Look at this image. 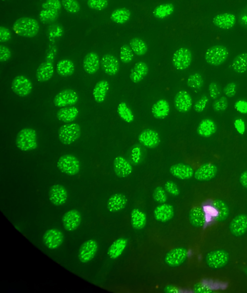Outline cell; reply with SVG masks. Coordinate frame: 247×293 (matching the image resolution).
<instances>
[{"label":"cell","instance_id":"1","mask_svg":"<svg viewBox=\"0 0 247 293\" xmlns=\"http://www.w3.org/2000/svg\"><path fill=\"white\" fill-rule=\"evenodd\" d=\"M13 29L19 36L32 38L39 33L40 25L34 19L21 18L17 20L13 25Z\"/></svg>","mask_w":247,"mask_h":293},{"label":"cell","instance_id":"2","mask_svg":"<svg viewBox=\"0 0 247 293\" xmlns=\"http://www.w3.org/2000/svg\"><path fill=\"white\" fill-rule=\"evenodd\" d=\"M37 133L35 129L25 128L21 129L17 135L16 146L20 150L29 151L38 147Z\"/></svg>","mask_w":247,"mask_h":293},{"label":"cell","instance_id":"3","mask_svg":"<svg viewBox=\"0 0 247 293\" xmlns=\"http://www.w3.org/2000/svg\"><path fill=\"white\" fill-rule=\"evenodd\" d=\"M229 51L225 46L217 45L211 46L205 54V60L208 64L214 66L222 65L227 60Z\"/></svg>","mask_w":247,"mask_h":293},{"label":"cell","instance_id":"4","mask_svg":"<svg viewBox=\"0 0 247 293\" xmlns=\"http://www.w3.org/2000/svg\"><path fill=\"white\" fill-rule=\"evenodd\" d=\"M81 135V128L77 123H69L61 126L59 130V138L62 144L71 145Z\"/></svg>","mask_w":247,"mask_h":293},{"label":"cell","instance_id":"5","mask_svg":"<svg viewBox=\"0 0 247 293\" xmlns=\"http://www.w3.org/2000/svg\"><path fill=\"white\" fill-rule=\"evenodd\" d=\"M206 265L212 269L225 268L228 264L229 255L227 252L223 250H216L209 252L206 256Z\"/></svg>","mask_w":247,"mask_h":293},{"label":"cell","instance_id":"6","mask_svg":"<svg viewBox=\"0 0 247 293\" xmlns=\"http://www.w3.org/2000/svg\"><path fill=\"white\" fill-rule=\"evenodd\" d=\"M58 167L66 175H75L80 171V162L75 156L66 154L61 156L59 159Z\"/></svg>","mask_w":247,"mask_h":293},{"label":"cell","instance_id":"7","mask_svg":"<svg viewBox=\"0 0 247 293\" xmlns=\"http://www.w3.org/2000/svg\"><path fill=\"white\" fill-rule=\"evenodd\" d=\"M192 62V53L188 48H180L173 55V65L179 71L188 69L191 65Z\"/></svg>","mask_w":247,"mask_h":293},{"label":"cell","instance_id":"8","mask_svg":"<svg viewBox=\"0 0 247 293\" xmlns=\"http://www.w3.org/2000/svg\"><path fill=\"white\" fill-rule=\"evenodd\" d=\"M12 89L20 97H25L31 94L33 84L30 80L24 76H16L12 83Z\"/></svg>","mask_w":247,"mask_h":293},{"label":"cell","instance_id":"9","mask_svg":"<svg viewBox=\"0 0 247 293\" xmlns=\"http://www.w3.org/2000/svg\"><path fill=\"white\" fill-rule=\"evenodd\" d=\"M79 101V96L72 89H64L59 93L55 96L54 105L58 107H65V106L73 105Z\"/></svg>","mask_w":247,"mask_h":293},{"label":"cell","instance_id":"10","mask_svg":"<svg viewBox=\"0 0 247 293\" xmlns=\"http://www.w3.org/2000/svg\"><path fill=\"white\" fill-rule=\"evenodd\" d=\"M187 258L188 251L185 248H177L166 254L165 262L170 267H178L183 264Z\"/></svg>","mask_w":247,"mask_h":293},{"label":"cell","instance_id":"11","mask_svg":"<svg viewBox=\"0 0 247 293\" xmlns=\"http://www.w3.org/2000/svg\"><path fill=\"white\" fill-rule=\"evenodd\" d=\"M138 141L140 144L146 148L153 149L158 147L160 145V138L158 132L152 129L146 128L140 133Z\"/></svg>","mask_w":247,"mask_h":293},{"label":"cell","instance_id":"12","mask_svg":"<svg viewBox=\"0 0 247 293\" xmlns=\"http://www.w3.org/2000/svg\"><path fill=\"white\" fill-rule=\"evenodd\" d=\"M43 242L46 248L54 250L58 249L64 242V236L58 229H50L45 232L42 237Z\"/></svg>","mask_w":247,"mask_h":293},{"label":"cell","instance_id":"13","mask_svg":"<svg viewBox=\"0 0 247 293\" xmlns=\"http://www.w3.org/2000/svg\"><path fill=\"white\" fill-rule=\"evenodd\" d=\"M98 250V245L95 240L89 239L82 245L79 251V258L82 263H87L95 257Z\"/></svg>","mask_w":247,"mask_h":293},{"label":"cell","instance_id":"14","mask_svg":"<svg viewBox=\"0 0 247 293\" xmlns=\"http://www.w3.org/2000/svg\"><path fill=\"white\" fill-rule=\"evenodd\" d=\"M193 101L191 96L188 92L182 90L175 96L174 105L177 111L180 113H186L192 107Z\"/></svg>","mask_w":247,"mask_h":293},{"label":"cell","instance_id":"15","mask_svg":"<svg viewBox=\"0 0 247 293\" xmlns=\"http://www.w3.org/2000/svg\"><path fill=\"white\" fill-rule=\"evenodd\" d=\"M62 220L66 230L72 231L79 228L82 221V216L76 209H72L63 215Z\"/></svg>","mask_w":247,"mask_h":293},{"label":"cell","instance_id":"16","mask_svg":"<svg viewBox=\"0 0 247 293\" xmlns=\"http://www.w3.org/2000/svg\"><path fill=\"white\" fill-rule=\"evenodd\" d=\"M50 201L56 206L64 205L68 198V192L66 188L62 185H56L49 189Z\"/></svg>","mask_w":247,"mask_h":293},{"label":"cell","instance_id":"17","mask_svg":"<svg viewBox=\"0 0 247 293\" xmlns=\"http://www.w3.org/2000/svg\"><path fill=\"white\" fill-rule=\"evenodd\" d=\"M218 173V167L213 163L203 165L195 172L194 176L199 181H208L214 178Z\"/></svg>","mask_w":247,"mask_h":293},{"label":"cell","instance_id":"18","mask_svg":"<svg viewBox=\"0 0 247 293\" xmlns=\"http://www.w3.org/2000/svg\"><path fill=\"white\" fill-rule=\"evenodd\" d=\"M113 169L117 176L119 178H126L132 174L133 167L127 160L119 156L113 161Z\"/></svg>","mask_w":247,"mask_h":293},{"label":"cell","instance_id":"19","mask_svg":"<svg viewBox=\"0 0 247 293\" xmlns=\"http://www.w3.org/2000/svg\"><path fill=\"white\" fill-rule=\"evenodd\" d=\"M102 68L106 74L115 76L118 73L120 64L118 59L111 54L103 56L101 61Z\"/></svg>","mask_w":247,"mask_h":293},{"label":"cell","instance_id":"20","mask_svg":"<svg viewBox=\"0 0 247 293\" xmlns=\"http://www.w3.org/2000/svg\"><path fill=\"white\" fill-rule=\"evenodd\" d=\"M229 230L237 237L245 235L247 232V215L240 214L236 216L230 224Z\"/></svg>","mask_w":247,"mask_h":293},{"label":"cell","instance_id":"21","mask_svg":"<svg viewBox=\"0 0 247 293\" xmlns=\"http://www.w3.org/2000/svg\"><path fill=\"white\" fill-rule=\"evenodd\" d=\"M169 171L173 176L182 180L191 178L195 174L191 166L185 163H178L172 166Z\"/></svg>","mask_w":247,"mask_h":293},{"label":"cell","instance_id":"22","mask_svg":"<svg viewBox=\"0 0 247 293\" xmlns=\"http://www.w3.org/2000/svg\"><path fill=\"white\" fill-rule=\"evenodd\" d=\"M236 18L231 13H221L214 17L213 23L217 27L222 29H232L236 24Z\"/></svg>","mask_w":247,"mask_h":293},{"label":"cell","instance_id":"23","mask_svg":"<svg viewBox=\"0 0 247 293\" xmlns=\"http://www.w3.org/2000/svg\"><path fill=\"white\" fill-rule=\"evenodd\" d=\"M218 129L216 123L213 120L206 118L200 122L196 131L198 134L203 138H209L214 135Z\"/></svg>","mask_w":247,"mask_h":293},{"label":"cell","instance_id":"24","mask_svg":"<svg viewBox=\"0 0 247 293\" xmlns=\"http://www.w3.org/2000/svg\"><path fill=\"white\" fill-rule=\"evenodd\" d=\"M101 62L99 56L95 52H90L85 56L83 61V68L85 71L89 75L95 74L100 68Z\"/></svg>","mask_w":247,"mask_h":293},{"label":"cell","instance_id":"25","mask_svg":"<svg viewBox=\"0 0 247 293\" xmlns=\"http://www.w3.org/2000/svg\"><path fill=\"white\" fill-rule=\"evenodd\" d=\"M170 105L169 103L165 99H159L152 106V114L158 119H163L167 117L169 114Z\"/></svg>","mask_w":247,"mask_h":293},{"label":"cell","instance_id":"26","mask_svg":"<svg viewBox=\"0 0 247 293\" xmlns=\"http://www.w3.org/2000/svg\"><path fill=\"white\" fill-rule=\"evenodd\" d=\"M149 68L145 62H140L135 65L130 73L129 77L132 82L138 83L142 82L148 75Z\"/></svg>","mask_w":247,"mask_h":293},{"label":"cell","instance_id":"27","mask_svg":"<svg viewBox=\"0 0 247 293\" xmlns=\"http://www.w3.org/2000/svg\"><path fill=\"white\" fill-rule=\"evenodd\" d=\"M173 215L174 209L172 206L169 204L160 205L155 209V218L159 222H168L173 218Z\"/></svg>","mask_w":247,"mask_h":293},{"label":"cell","instance_id":"28","mask_svg":"<svg viewBox=\"0 0 247 293\" xmlns=\"http://www.w3.org/2000/svg\"><path fill=\"white\" fill-rule=\"evenodd\" d=\"M54 74V67L51 62H44L39 66L36 71V78L40 82L49 81Z\"/></svg>","mask_w":247,"mask_h":293},{"label":"cell","instance_id":"29","mask_svg":"<svg viewBox=\"0 0 247 293\" xmlns=\"http://www.w3.org/2000/svg\"><path fill=\"white\" fill-rule=\"evenodd\" d=\"M127 204V198L122 194L113 195L108 200L107 208L112 212L121 211Z\"/></svg>","mask_w":247,"mask_h":293},{"label":"cell","instance_id":"30","mask_svg":"<svg viewBox=\"0 0 247 293\" xmlns=\"http://www.w3.org/2000/svg\"><path fill=\"white\" fill-rule=\"evenodd\" d=\"M109 89V83L103 80L99 81L93 90V96L96 102L98 103H102L105 101L106 95Z\"/></svg>","mask_w":247,"mask_h":293},{"label":"cell","instance_id":"31","mask_svg":"<svg viewBox=\"0 0 247 293\" xmlns=\"http://www.w3.org/2000/svg\"><path fill=\"white\" fill-rule=\"evenodd\" d=\"M79 111L75 106L68 108H62L57 113V118L60 121L64 123H71L75 121L78 117Z\"/></svg>","mask_w":247,"mask_h":293},{"label":"cell","instance_id":"32","mask_svg":"<svg viewBox=\"0 0 247 293\" xmlns=\"http://www.w3.org/2000/svg\"><path fill=\"white\" fill-rule=\"evenodd\" d=\"M128 242L125 238H120L116 240L110 246L108 254L112 259L118 258L123 254L127 246Z\"/></svg>","mask_w":247,"mask_h":293},{"label":"cell","instance_id":"33","mask_svg":"<svg viewBox=\"0 0 247 293\" xmlns=\"http://www.w3.org/2000/svg\"><path fill=\"white\" fill-rule=\"evenodd\" d=\"M75 64L68 59H63L57 64L56 69L58 74L63 77L71 76L75 72Z\"/></svg>","mask_w":247,"mask_h":293},{"label":"cell","instance_id":"34","mask_svg":"<svg viewBox=\"0 0 247 293\" xmlns=\"http://www.w3.org/2000/svg\"><path fill=\"white\" fill-rule=\"evenodd\" d=\"M131 17V12L129 9L122 8L115 10L111 15L112 21L118 24H124L128 22Z\"/></svg>","mask_w":247,"mask_h":293},{"label":"cell","instance_id":"35","mask_svg":"<svg viewBox=\"0 0 247 293\" xmlns=\"http://www.w3.org/2000/svg\"><path fill=\"white\" fill-rule=\"evenodd\" d=\"M175 11V6L171 3L159 5L153 10V14L158 19H165L172 15Z\"/></svg>","mask_w":247,"mask_h":293},{"label":"cell","instance_id":"36","mask_svg":"<svg viewBox=\"0 0 247 293\" xmlns=\"http://www.w3.org/2000/svg\"><path fill=\"white\" fill-rule=\"evenodd\" d=\"M190 221L191 224L197 228H202L206 223V214L200 208H196L192 209L189 214Z\"/></svg>","mask_w":247,"mask_h":293},{"label":"cell","instance_id":"37","mask_svg":"<svg viewBox=\"0 0 247 293\" xmlns=\"http://www.w3.org/2000/svg\"><path fill=\"white\" fill-rule=\"evenodd\" d=\"M131 221L132 227L136 230H141L144 228L146 222V215L138 209H133L131 215Z\"/></svg>","mask_w":247,"mask_h":293},{"label":"cell","instance_id":"38","mask_svg":"<svg viewBox=\"0 0 247 293\" xmlns=\"http://www.w3.org/2000/svg\"><path fill=\"white\" fill-rule=\"evenodd\" d=\"M232 67L235 72L242 74L247 71V53H240L233 59Z\"/></svg>","mask_w":247,"mask_h":293},{"label":"cell","instance_id":"39","mask_svg":"<svg viewBox=\"0 0 247 293\" xmlns=\"http://www.w3.org/2000/svg\"><path fill=\"white\" fill-rule=\"evenodd\" d=\"M214 208L217 212V219L219 222L226 221L229 215V209L225 202L222 200H217L214 202Z\"/></svg>","mask_w":247,"mask_h":293},{"label":"cell","instance_id":"40","mask_svg":"<svg viewBox=\"0 0 247 293\" xmlns=\"http://www.w3.org/2000/svg\"><path fill=\"white\" fill-rule=\"evenodd\" d=\"M129 46L133 53L139 56L145 55L148 51V45L146 43L138 38L131 39L129 42Z\"/></svg>","mask_w":247,"mask_h":293},{"label":"cell","instance_id":"41","mask_svg":"<svg viewBox=\"0 0 247 293\" xmlns=\"http://www.w3.org/2000/svg\"><path fill=\"white\" fill-rule=\"evenodd\" d=\"M118 113L120 118L126 123H132L135 117L131 109L124 102L120 103L118 107Z\"/></svg>","mask_w":247,"mask_h":293},{"label":"cell","instance_id":"42","mask_svg":"<svg viewBox=\"0 0 247 293\" xmlns=\"http://www.w3.org/2000/svg\"><path fill=\"white\" fill-rule=\"evenodd\" d=\"M188 87L194 89H199L203 87L204 79L200 73H195L190 75L186 81Z\"/></svg>","mask_w":247,"mask_h":293},{"label":"cell","instance_id":"43","mask_svg":"<svg viewBox=\"0 0 247 293\" xmlns=\"http://www.w3.org/2000/svg\"><path fill=\"white\" fill-rule=\"evenodd\" d=\"M134 55L133 52L130 46L128 45H124L122 46L120 51V58L121 61L125 64L132 62Z\"/></svg>","mask_w":247,"mask_h":293},{"label":"cell","instance_id":"44","mask_svg":"<svg viewBox=\"0 0 247 293\" xmlns=\"http://www.w3.org/2000/svg\"><path fill=\"white\" fill-rule=\"evenodd\" d=\"M58 15V11H56V10L43 9L40 13V19L42 22H52L56 21Z\"/></svg>","mask_w":247,"mask_h":293},{"label":"cell","instance_id":"45","mask_svg":"<svg viewBox=\"0 0 247 293\" xmlns=\"http://www.w3.org/2000/svg\"><path fill=\"white\" fill-rule=\"evenodd\" d=\"M62 4L66 11L76 13L80 11V5L77 0H62Z\"/></svg>","mask_w":247,"mask_h":293},{"label":"cell","instance_id":"46","mask_svg":"<svg viewBox=\"0 0 247 293\" xmlns=\"http://www.w3.org/2000/svg\"><path fill=\"white\" fill-rule=\"evenodd\" d=\"M228 106V99L225 96H222L213 102L212 107L213 110L217 112H221L226 111Z\"/></svg>","mask_w":247,"mask_h":293},{"label":"cell","instance_id":"47","mask_svg":"<svg viewBox=\"0 0 247 293\" xmlns=\"http://www.w3.org/2000/svg\"><path fill=\"white\" fill-rule=\"evenodd\" d=\"M89 7L96 11H102L108 5V0H88Z\"/></svg>","mask_w":247,"mask_h":293},{"label":"cell","instance_id":"48","mask_svg":"<svg viewBox=\"0 0 247 293\" xmlns=\"http://www.w3.org/2000/svg\"><path fill=\"white\" fill-rule=\"evenodd\" d=\"M209 103L207 96L204 95L197 101L193 106V109L198 113H202L206 109Z\"/></svg>","mask_w":247,"mask_h":293},{"label":"cell","instance_id":"49","mask_svg":"<svg viewBox=\"0 0 247 293\" xmlns=\"http://www.w3.org/2000/svg\"><path fill=\"white\" fill-rule=\"evenodd\" d=\"M62 4L59 0H46L42 5L44 9H53L59 11L62 8Z\"/></svg>","mask_w":247,"mask_h":293},{"label":"cell","instance_id":"50","mask_svg":"<svg viewBox=\"0 0 247 293\" xmlns=\"http://www.w3.org/2000/svg\"><path fill=\"white\" fill-rule=\"evenodd\" d=\"M237 88H238V85H237L235 83H229L224 88V93H225L226 97L233 98L236 94Z\"/></svg>","mask_w":247,"mask_h":293},{"label":"cell","instance_id":"51","mask_svg":"<svg viewBox=\"0 0 247 293\" xmlns=\"http://www.w3.org/2000/svg\"><path fill=\"white\" fill-rule=\"evenodd\" d=\"M153 198L156 202L164 204L166 201V195L165 189L162 188H157L153 192Z\"/></svg>","mask_w":247,"mask_h":293},{"label":"cell","instance_id":"52","mask_svg":"<svg viewBox=\"0 0 247 293\" xmlns=\"http://www.w3.org/2000/svg\"><path fill=\"white\" fill-rule=\"evenodd\" d=\"M208 90L210 97L213 100L218 98L221 93L219 85L215 82H212L209 85Z\"/></svg>","mask_w":247,"mask_h":293},{"label":"cell","instance_id":"53","mask_svg":"<svg viewBox=\"0 0 247 293\" xmlns=\"http://www.w3.org/2000/svg\"><path fill=\"white\" fill-rule=\"evenodd\" d=\"M11 57V52L6 46H0V61L5 62Z\"/></svg>","mask_w":247,"mask_h":293},{"label":"cell","instance_id":"54","mask_svg":"<svg viewBox=\"0 0 247 293\" xmlns=\"http://www.w3.org/2000/svg\"><path fill=\"white\" fill-rule=\"evenodd\" d=\"M234 127L240 135L245 134L246 130V123L242 119H237L234 122Z\"/></svg>","mask_w":247,"mask_h":293},{"label":"cell","instance_id":"55","mask_svg":"<svg viewBox=\"0 0 247 293\" xmlns=\"http://www.w3.org/2000/svg\"><path fill=\"white\" fill-rule=\"evenodd\" d=\"M236 111L242 114H247V101L244 100L237 101L234 105Z\"/></svg>","mask_w":247,"mask_h":293},{"label":"cell","instance_id":"56","mask_svg":"<svg viewBox=\"0 0 247 293\" xmlns=\"http://www.w3.org/2000/svg\"><path fill=\"white\" fill-rule=\"evenodd\" d=\"M165 188L170 194L177 196L179 194V189L174 182L169 181L165 183Z\"/></svg>","mask_w":247,"mask_h":293},{"label":"cell","instance_id":"57","mask_svg":"<svg viewBox=\"0 0 247 293\" xmlns=\"http://www.w3.org/2000/svg\"><path fill=\"white\" fill-rule=\"evenodd\" d=\"M11 33L8 28L1 26L0 27V42H7L11 39Z\"/></svg>","mask_w":247,"mask_h":293},{"label":"cell","instance_id":"58","mask_svg":"<svg viewBox=\"0 0 247 293\" xmlns=\"http://www.w3.org/2000/svg\"><path fill=\"white\" fill-rule=\"evenodd\" d=\"M240 182L243 187L247 189V171H244L240 176Z\"/></svg>","mask_w":247,"mask_h":293}]
</instances>
